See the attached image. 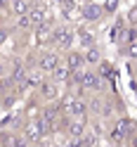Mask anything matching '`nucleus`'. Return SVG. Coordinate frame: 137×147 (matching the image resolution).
<instances>
[{"label": "nucleus", "instance_id": "f257e3e1", "mask_svg": "<svg viewBox=\"0 0 137 147\" xmlns=\"http://www.w3.org/2000/svg\"><path fill=\"white\" fill-rule=\"evenodd\" d=\"M71 83L78 86L80 90H92V93H99V90L104 88V78L99 76V74L95 69H83V71H78L71 76Z\"/></svg>", "mask_w": 137, "mask_h": 147}, {"label": "nucleus", "instance_id": "f03ea898", "mask_svg": "<svg viewBox=\"0 0 137 147\" xmlns=\"http://www.w3.org/2000/svg\"><path fill=\"white\" fill-rule=\"evenodd\" d=\"M76 43V29H71L69 24H57L52 29V48L69 52L71 45Z\"/></svg>", "mask_w": 137, "mask_h": 147}, {"label": "nucleus", "instance_id": "7ed1b4c3", "mask_svg": "<svg viewBox=\"0 0 137 147\" xmlns=\"http://www.w3.org/2000/svg\"><path fill=\"white\" fill-rule=\"evenodd\" d=\"M61 62H64L61 52L54 50V48H43L38 55H35V67H38L43 74H52Z\"/></svg>", "mask_w": 137, "mask_h": 147}, {"label": "nucleus", "instance_id": "20e7f679", "mask_svg": "<svg viewBox=\"0 0 137 147\" xmlns=\"http://www.w3.org/2000/svg\"><path fill=\"white\" fill-rule=\"evenodd\" d=\"M19 133L29 140V145H40V140L45 138L43 128L38 123V119H26V121L21 123V128H19Z\"/></svg>", "mask_w": 137, "mask_h": 147}, {"label": "nucleus", "instance_id": "39448f33", "mask_svg": "<svg viewBox=\"0 0 137 147\" xmlns=\"http://www.w3.org/2000/svg\"><path fill=\"white\" fill-rule=\"evenodd\" d=\"M38 90V97H40V105H47V102H57V100L61 97V93H59V86L54 83V81H47L45 78L43 83L35 88Z\"/></svg>", "mask_w": 137, "mask_h": 147}, {"label": "nucleus", "instance_id": "423d86ee", "mask_svg": "<svg viewBox=\"0 0 137 147\" xmlns=\"http://www.w3.org/2000/svg\"><path fill=\"white\" fill-rule=\"evenodd\" d=\"M0 147H29V140L19 131H3L0 133Z\"/></svg>", "mask_w": 137, "mask_h": 147}, {"label": "nucleus", "instance_id": "0eeeda50", "mask_svg": "<svg viewBox=\"0 0 137 147\" xmlns=\"http://www.w3.org/2000/svg\"><path fill=\"white\" fill-rule=\"evenodd\" d=\"M64 64L71 69V74H78V71H83L88 64H85V57H83V52L80 50H69L66 55H64Z\"/></svg>", "mask_w": 137, "mask_h": 147}, {"label": "nucleus", "instance_id": "6e6552de", "mask_svg": "<svg viewBox=\"0 0 137 147\" xmlns=\"http://www.w3.org/2000/svg\"><path fill=\"white\" fill-rule=\"evenodd\" d=\"M88 123H90V119H69L64 133H66L69 138H83L88 133Z\"/></svg>", "mask_w": 137, "mask_h": 147}, {"label": "nucleus", "instance_id": "1a4fd4ad", "mask_svg": "<svg viewBox=\"0 0 137 147\" xmlns=\"http://www.w3.org/2000/svg\"><path fill=\"white\" fill-rule=\"evenodd\" d=\"M102 5H95V3H85V5H80V19L83 22H99L102 19Z\"/></svg>", "mask_w": 137, "mask_h": 147}, {"label": "nucleus", "instance_id": "9d476101", "mask_svg": "<svg viewBox=\"0 0 137 147\" xmlns=\"http://www.w3.org/2000/svg\"><path fill=\"white\" fill-rule=\"evenodd\" d=\"M52 24H43V26H35L33 29V38L38 45H43V48H50L52 45Z\"/></svg>", "mask_w": 137, "mask_h": 147}, {"label": "nucleus", "instance_id": "9b49d317", "mask_svg": "<svg viewBox=\"0 0 137 147\" xmlns=\"http://www.w3.org/2000/svg\"><path fill=\"white\" fill-rule=\"evenodd\" d=\"M7 12L14 14L17 19L24 14H29L31 12V0H10V7H7Z\"/></svg>", "mask_w": 137, "mask_h": 147}, {"label": "nucleus", "instance_id": "f8f14e48", "mask_svg": "<svg viewBox=\"0 0 137 147\" xmlns=\"http://www.w3.org/2000/svg\"><path fill=\"white\" fill-rule=\"evenodd\" d=\"M76 38L80 40V48L83 50H90V48H95V33H90L85 26H80V29H76Z\"/></svg>", "mask_w": 137, "mask_h": 147}, {"label": "nucleus", "instance_id": "ddd939ff", "mask_svg": "<svg viewBox=\"0 0 137 147\" xmlns=\"http://www.w3.org/2000/svg\"><path fill=\"white\" fill-rule=\"evenodd\" d=\"M50 76H52L50 81H54V83H57V86H59V83H61V81H66V78H71V76H74V74H71V69H69V67H66V64H64V62H61V64H59V67H57V69H54V71L50 74Z\"/></svg>", "mask_w": 137, "mask_h": 147}, {"label": "nucleus", "instance_id": "4468645a", "mask_svg": "<svg viewBox=\"0 0 137 147\" xmlns=\"http://www.w3.org/2000/svg\"><path fill=\"white\" fill-rule=\"evenodd\" d=\"M83 57H85L88 67H97V64H102V52H99L97 45H95V48H90V50H83Z\"/></svg>", "mask_w": 137, "mask_h": 147}, {"label": "nucleus", "instance_id": "2eb2a0df", "mask_svg": "<svg viewBox=\"0 0 137 147\" xmlns=\"http://www.w3.org/2000/svg\"><path fill=\"white\" fill-rule=\"evenodd\" d=\"M17 29H19V31H33L31 17H29V14H24V17H19V19H17Z\"/></svg>", "mask_w": 137, "mask_h": 147}, {"label": "nucleus", "instance_id": "dca6fc26", "mask_svg": "<svg viewBox=\"0 0 137 147\" xmlns=\"http://www.w3.org/2000/svg\"><path fill=\"white\" fill-rule=\"evenodd\" d=\"M125 55H130V57L137 59V40H132V43H128V45H125Z\"/></svg>", "mask_w": 137, "mask_h": 147}, {"label": "nucleus", "instance_id": "f3484780", "mask_svg": "<svg viewBox=\"0 0 137 147\" xmlns=\"http://www.w3.org/2000/svg\"><path fill=\"white\" fill-rule=\"evenodd\" d=\"M7 38H10V31H7V29H0V48H3V43H7Z\"/></svg>", "mask_w": 137, "mask_h": 147}, {"label": "nucleus", "instance_id": "a211bd4d", "mask_svg": "<svg viewBox=\"0 0 137 147\" xmlns=\"http://www.w3.org/2000/svg\"><path fill=\"white\" fill-rule=\"evenodd\" d=\"M7 7H10V0H0V12L7 10Z\"/></svg>", "mask_w": 137, "mask_h": 147}, {"label": "nucleus", "instance_id": "6ab92c4d", "mask_svg": "<svg viewBox=\"0 0 137 147\" xmlns=\"http://www.w3.org/2000/svg\"><path fill=\"white\" fill-rule=\"evenodd\" d=\"M0 29H5V17H3V12H0Z\"/></svg>", "mask_w": 137, "mask_h": 147}, {"label": "nucleus", "instance_id": "aec40b11", "mask_svg": "<svg viewBox=\"0 0 137 147\" xmlns=\"http://www.w3.org/2000/svg\"><path fill=\"white\" fill-rule=\"evenodd\" d=\"M0 62H5V59H3V52H0Z\"/></svg>", "mask_w": 137, "mask_h": 147}]
</instances>
